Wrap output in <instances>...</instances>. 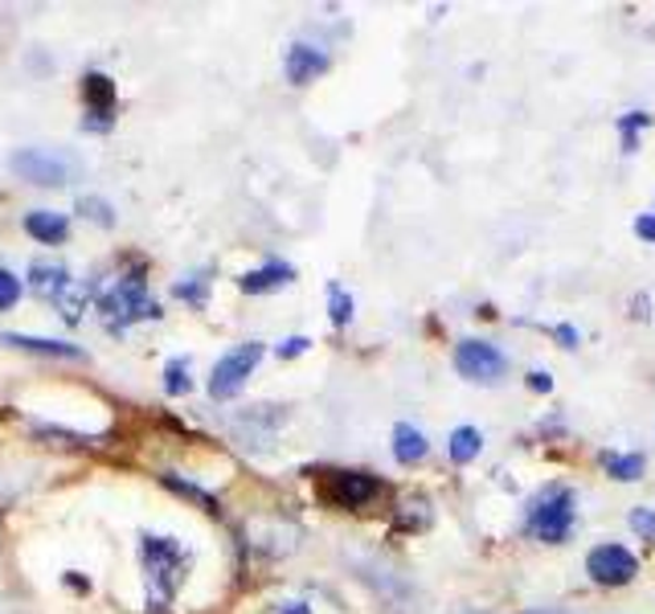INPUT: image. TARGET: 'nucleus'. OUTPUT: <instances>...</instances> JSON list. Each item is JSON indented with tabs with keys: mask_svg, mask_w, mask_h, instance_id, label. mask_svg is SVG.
<instances>
[{
	"mask_svg": "<svg viewBox=\"0 0 655 614\" xmlns=\"http://www.w3.org/2000/svg\"><path fill=\"white\" fill-rule=\"evenodd\" d=\"M291 279H295V267H287V262H267V267H258V271L242 274V291H251V295H263V291L287 287Z\"/></svg>",
	"mask_w": 655,
	"mask_h": 614,
	"instance_id": "4468645a",
	"label": "nucleus"
},
{
	"mask_svg": "<svg viewBox=\"0 0 655 614\" xmlns=\"http://www.w3.org/2000/svg\"><path fill=\"white\" fill-rule=\"evenodd\" d=\"M29 283H34L37 295H46V299L58 304V299L70 291L74 279H70V271L62 267V262H34V267H29Z\"/></svg>",
	"mask_w": 655,
	"mask_h": 614,
	"instance_id": "9b49d317",
	"label": "nucleus"
},
{
	"mask_svg": "<svg viewBox=\"0 0 655 614\" xmlns=\"http://www.w3.org/2000/svg\"><path fill=\"white\" fill-rule=\"evenodd\" d=\"M263 614H349L344 602L319 586H291V590H279L275 598H267Z\"/></svg>",
	"mask_w": 655,
	"mask_h": 614,
	"instance_id": "0eeeda50",
	"label": "nucleus"
},
{
	"mask_svg": "<svg viewBox=\"0 0 655 614\" xmlns=\"http://www.w3.org/2000/svg\"><path fill=\"white\" fill-rule=\"evenodd\" d=\"M586 574L598 581V586H627V581L639 574V562H635V553H631V549L598 545V549H590Z\"/></svg>",
	"mask_w": 655,
	"mask_h": 614,
	"instance_id": "6e6552de",
	"label": "nucleus"
},
{
	"mask_svg": "<svg viewBox=\"0 0 655 614\" xmlns=\"http://www.w3.org/2000/svg\"><path fill=\"white\" fill-rule=\"evenodd\" d=\"M25 230H29V234L41 242V246H58V242H66L70 222H66V213H53V209H34V213H25Z\"/></svg>",
	"mask_w": 655,
	"mask_h": 614,
	"instance_id": "f8f14e48",
	"label": "nucleus"
},
{
	"mask_svg": "<svg viewBox=\"0 0 655 614\" xmlns=\"http://www.w3.org/2000/svg\"><path fill=\"white\" fill-rule=\"evenodd\" d=\"M9 169L17 172L21 181H29V185H66L70 176H74V160L62 152H50V148H21L13 160H9Z\"/></svg>",
	"mask_w": 655,
	"mask_h": 614,
	"instance_id": "20e7f679",
	"label": "nucleus"
},
{
	"mask_svg": "<svg viewBox=\"0 0 655 614\" xmlns=\"http://www.w3.org/2000/svg\"><path fill=\"white\" fill-rule=\"evenodd\" d=\"M603 467L610 471V476L619 479V483H631V479L643 476V467H647V459L643 455H619V451H606L603 455Z\"/></svg>",
	"mask_w": 655,
	"mask_h": 614,
	"instance_id": "f3484780",
	"label": "nucleus"
},
{
	"mask_svg": "<svg viewBox=\"0 0 655 614\" xmlns=\"http://www.w3.org/2000/svg\"><path fill=\"white\" fill-rule=\"evenodd\" d=\"M635 234L643 242H652V246H655V213H639V218H635Z\"/></svg>",
	"mask_w": 655,
	"mask_h": 614,
	"instance_id": "393cba45",
	"label": "nucleus"
},
{
	"mask_svg": "<svg viewBox=\"0 0 655 614\" xmlns=\"http://www.w3.org/2000/svg\"><path fill=\"white\" fill-rule=\"evenodd\" d=\"M78 209H90V213H86L90 222H102V225H111V222H116V218H111V205L95 201V197H83V201H78Z\"/></svg>",
	"mask_w": 655,
	"mask_h": 614,
	"instance_id": "b1692460",
	"label": "nucleus"
},
{
	"mask_svg": "<svg viewBox=\"0 0 655 614\" xmlns=\"http://www.w3.org/2000/svg\"><path fill=\"white\" fill-rule=\"evenodd\" d=\"M554 332H557V341H566V348H573V344H578V332H573V328L561 324V328H554Z\"/></svg>",
	"mask_w": 655,
	"mask_h": 614,
	"instance_id": "cd10ccee",
	"label": "nucleus"
},
{
	"mask_svg": "<svg viewBox=\"0 0 655 614\" xmlns=\"http://www.w3.org/2000/svg\"><path fill=\"white\" fill-rule=\"evenodd\" d=\"M652 123V115H643V111H631V115H622L619 127H622V148L627 152H635V132L639 127H647Z\"/></svg>",
	"mask_w": 655,
	"mask_h": 614,
	"instance_id": "412c9836",
	"label": "nucleus"
},
{
	"mask_svg": "<svg viewBox=\"0 0 655 614\" xmlns=\"http://www.w3.org/2000/svg\"><path fill=\"white\" fill-rule=\"evenodd\" d=\"M193 569V553H189L177 537H160V532H144L140 537V574L148 586V598L156 606H165L181 594Z\"/></svg>",
	"mask_w": 655,
	"mask_h": 614,
	"instance_id": "f257e3e1",
	"label": "nucleus"
},
{
	"mask_svg": "<svg viewBox=\"0 0 655 614\" xmlns=\"http://www.w3.org/2000/svg\"><path fill=\"white\" fill-rule=\"evenodd\" d=\"M263 360V344L251 341V344H238L234 353H226V357L214 365V377H209V393L218 397V402H230L238 397V390L246 385V377L254 373V365Z\"/></svg>",
	"mask_w": 655,
	"mask_h": 614,
	"instance_id": "39448f33",
	"label": "nucleus"
},
{
	"mask_svg": "<svg viewBox=\"0 0 655 614\" xmlns=\"http://www.w3.org/2000/svg\"><path fill=\"white\" fill-rule=\"evenodd\" d=\"M283 70H287V78H291V83L303 86V83H312V78H319V74L328 70V53L319 50V46L295 41V46L287 50V58H283Z\"/></svg>",
	"mask_w": 655,
	"mask_h": 614,
	"instance_id": "1a4fd4ad",
	"label": "nucleus"
},
{
	"mask_svg": "<svg viewBox=\"0 0 655 614\" xmlns=\"http://www.w3.org/2000/svg\"><path fill=\"white\" fill-rule=\"evenodd\" d=\"M21 299V283L17 274H9L4 267H0V311H9V307Z\"/></svg>",
	"mask_w": 655,
	"mask_h": 614,
	"instance_id": "4be33fe9",
	"label": "nucleus"
},
{
	"mask_svg": "<svg viewBox=\"0 0 655 614\" xmlns=\"http://www.w3.org/2000/svg\"><path fill=\"white\" fill-rule=\"evenodd\" d=\"M4 344H17V348H34V353H53V357H83V348L58 341H34V336H4Z\"/></svg>",
	"mask_w": 655,
	"mask_h": 614,
	"instance_id": "a211bd4d",
	"label": "nucleus"
},
{
	"mask_svg": "<svg viewBox=\"0 0 655 614\" xmlns=\"http://www.w3.org/2000/svg\"><path fill=\"white\" fill-rule=\"evenodd\" d=\"M328 307H332V324H337V328H344L349 320H353V299L344 295V287H340V283H332V287H328Z\"/></svg>",
	"mask_w": 655,
	"mask_h": 614,
	"instance_id": "6ab92c4d",
	"label": "nucleus"
},
{
	"mask_svg": "<svg viewBox=\"0 0 655 614\" xmlns=\"http://www.w3.org/2000/svg\"><path fill=\"white\" fill-rule=\"evenodd\" d=\"M426 451H430V443H426V434H422L419 427H410V422H398V427H393V459L402 463V467L422 463Z\"/></svg>",
	"mask_w": 655,
	"mask_h": 614,
	"instance_id": "ddd939ff",
	"label": "nucleus"
},
{
	"mask_svg": "<svg viewBox=\"0 0 655 614\" xmlns=\"http://www.w3.org/2000/svg\"><path fill=\"white\" fill-rule=\"evenodd\" d=\"M484 451V434L475 427H459L451 434V443H447V455H451V463H471L475 455Z\"/></svg>",
	"mask_w": 655,
	"mask_h": 614,
	"instance_id": "dca6fc26",
	"label": "nucleus"
},
{
	"mask_svg": "<svg viewBox=\"0 0 655 614\" xmlns=\"http://www.w3.org/2000/svg\"><path fill=\"white\" fill-rule=\"evenodd\" d=\"M307 336H291V341L279 344V357H300V353H307Z\"/></svg>",
	"mask_w": 655,
	"mask_h": 614,
	"instance_id": "a878e982",
	"label": "nucleus"
},
{
	"mask_svg": "<svg viewBox=\"0 0 655 614\" xmlns=\"http://www.w3.org/2000/svg\"><path fill=\"white\" fill-rule=\"evenodd\" d=\"M377 492H381V483L373 476H365V471H337V483H332V500H337L340 508H361Z\"/></svg>",
	"mask_w": 655,
	"mask_h": 614,
	"instance_id": "9d476101",
	"label": "nucleus"
},
{
	"mask_svg": "<svg viewBox=\"0 0 655 614\" xmlns=\"http://www.w3.org/2000/svg\"><path fill=\"white\" fill-rule=\"evenodd\" d=\"M529 390L549 393V390H554V377H549V373H541V369H533V373H529Z\"/></svg>",
	"mask_w": 655,
	"mask_h": 614,
	"instance_id": "bb28decb",
	"label": "nucleus"
},
{
	"mask_svg": "<svg viewBox=\"0 0 655 614\" xmlns=\"http://www.w3.org/2000/svg\"><path fill=\"white\" fill-rule=\"evenodd\" d=\"M454 369L468 377V381L496 385V381L508 373V357L492 341H459V348H454Z\"/></svg>",
	"mask_w": 655,
	"mask_h": 614,
	"instance_id": "423d86ee",
	"label": "nucleus"
},
{
	"mask_svg": "<svg viewBox=\"0 0 655 614\" xmlns=\"http://www.w3.org/2000/svg\"><path fill=\"white\" fill-rule=\"evenodd\" d=\"M189 360L181 357V360H169V369H165V390L169 393H189Z\"/></svg>",
	"mask_w": 655,
	"mask_h": 614,
	"instance_id": "aec40b11",
	"label": "nucleus"
},
{
	"mask_svg": "<svg viewBox=\"0 0 655 614\" xmlns=\"http://www.w3.org/2000/svg\"><path fill=\"white\" fill-rule=\"evenodd\" d=\"M99 311H102V324L123 332L128 324H140V320L156 316V304H151L148 283H144L140 274H123V279L102 287Z\"/></svg>",
	"mask_w": 655,
	"mask_h": 614,
	"instance_id": "f03ea898",
	"label": "nucleus"
},
{
	"mask_svg": "<svg viewBox=\"0 0 655 614\" xmlns=\"http://www.w3.org/2000/svg\"><path fill=\"white\" fill-rule=\"evenodd\" d=\"M631 529L643 532V541H655V512L652 508H635V512H631Z\"/></svg>",
	"mask_w": 655,
	"mask_h": 614,
	"instance_id": "5701e85b",
	"label": "nucleus"
},
{
	"mask_svg": "<svg viewBox=\"0 0 655 614\" xmlns=\"http://www.w3.org/2000/svg\"><path fill=\"white\" fill-rule=\"evenodd\" d=\"M111 102H116V86L111 78H102V74H86V107H90V115H111Z\"/></svg>",
	"mask_w": 655,
	"mask_h": 614,
	"instance_id": "2eb2a0df",
	"label": "nucleus"
},
{
	"mask_svg": "<svg viewBox=\"0 0 655 614\" xmlns=\"http://www.w3.org/2000/svg\"><path fill=\"white\" fill-rule=\"evenodd\" d=\"M529 532L545 545H561L573 532V492L570 488H549L529 504Z\"/></svg>",
	"mask_w": 655,
	"mask_h": 614,
	"instance_id": "7ed1b4c3",
	"label": "nucleus"
}]
</instances>
